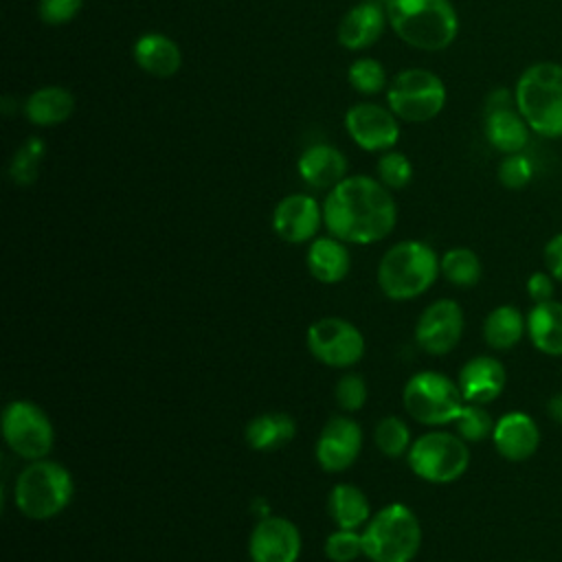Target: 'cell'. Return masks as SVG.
<instances>
[{
  "label": "cell",
  "mask_w": 562,
  "mask_h": 562,
  "mask_svg": "<svg viewBox=\"0 0 562 562\" xmlns=\"http://www.w3.org/2000/svg\"><path fill=\"white\" fill-rule=\"evenodd\" d=\"M395 220L397 209L389 187L369 176H347L323 202L327 231L345 244H375L395 228Z\"/></svg>",
  "instance_id": "6da1fadb"
},
{
  "label": "cell",
  "mask_w": 562,
  "mask_h": 562,
  "mask_svg": "<svg viewBox=\"0 0 562 562\" xmlns=\"http://www.w3.org/2000/svg\"><path fill=\"white\" fill-rule=\"evenodd\" d=\"M386 20L408 46L443 50L459 33V18L450 0H386Z\"/></svg>",
  "instance_id": "7a4b0ae2"
},
{
  "label": "cell",
  "mask_w": 562,
  "mask_h": 562,
  "mask_svg": "<svg viewBox=\"0 0 562 562\" xmlns=\"http://www.w3.org/2000/svg\"><path fill=\"white\" fill-rule=\"evenodd\" d=\"M514 99L533 134L562 136V64L536 61L527 66L514 86Z\"/></svg>",
  "instance_id": "3957f363"
},
{
  "label": "cell",
  "mask_w": 562,
  "mask_h": 562,
  "mask_svg": "<svg viewBox=\"0 0 562 562\" xmlns=\"http://www.w3.org/2000/svg\"><path fill=\"white\" fill-rule=\"evenodd\" d=\"M437 252L417 239L397 241L378 263V285L391 301H411L424 294L439 277Z\"/></svg>",
  "instance_id": "277c9868"
},
{
  "label": "cell",
  "mask_w": 562,
  "mask_h": 562,
  "mask_svg": "<svg viewBox=\"0 0 562 562\" xmlns=\"http://www.w3.org/2000/svg\"><path fill=\"white\" fill-rule=\"evenodd\" d=\"M72 474L59 461L50 459L29 461L13 485V503L31 520H48L61 514L72 501Z\"/></svg>",
  "instance_id": "5b68a950"
},
{
  "label": "cell",
  "mask_w": 562,
  "mask_h": 562,
  "mask_svg": "<svg viewBox=\"0 0 562 562\" xmlns=\"http://www.w3.org/2000/svg\"><path fill=\"white\" fill-rule=\"evenodd\" d=\"M362 549L371 562H413L422 549V522L408 505L391 503L364 525Z\"/></svg>",
  "instance_id": "8992f818"
},
{
  "label": "cell",
  "mask_w": 562,
  "mask_h": 562,
  "mask_svg": "<svg viewBox=\"0 0 562 562\" xmlns=\"http://www.w3.org/2000/svg\"><path fill=\"white\" fill-rule=\"evenodd\" d=\"M402 404L424 426H448L454 424L465 400L459 384L446 373L419 371L404 384Z\"/></svg>",
  "instance_id": "52a82bcc"
},
{
  "label": "cell",
  "mask_w": 562,
  "mask_h": 562,
  "mask_svg": "<svg viewBox=\"0 0 562 562\" xmlns=\"http://www.w3.org/2000/svg\"><path fill=\"white\" fill-rule=\"evenodd\" d=\"M406 461L422 481L439 485L454 483L470 465V448L457 432L430 430L411 443Z\"/></svg>",
  "instance_id": "ba28073f"
},
{
  "label": "cell",
  "mask_w": 562,
  "mask_h": 562,
  "mask_svg": "<svg viewBox=\"0 0 562 562\" xmlns=\"http://www.w3.org/2000/svg\"><path fill=\"white\" fill-rule=\"evenodd\" d=\"M389 110L406 123H426L446 105L443 81L424 68H408L393 77L386 90Z\"/></svg>",
  "instance_id": "9c48e42d"
},
{
  "label": "cell",
  "mask_w": 562,
  "mask_h": 562,
  "mask_svg": "<svg viewBox=\"0 0 562 562\" xmlns=\"http://www.w3.org/2000/svg\"><path fill=\"white\" fill-rule=\"evenodd\" d=\"M2 437L13 454L37 461L46 459L55 443L50 417L29 400H13L2 411Z\"/></svg>",
  "instance_id": "30bf717a"
},
{
  "label": "cell",
  "mask_w": 562,
  "mask_h": 562,
  "mask_svg": "<svg viewBox=\"0 0 562 562\" xmlns=\"http://www.w3.org/2000/svg\"><path fill=\"white\" fill-rule=\"evenodd\" d=\"M305 342L310 353L331 369H349L364 356V336L347 318L325 316L307 327Z\"/></svg>",
  "instance_id": "8fae6325"
},
{
  "label": "cell",
  "mask_w": 562,
  "mask_h": 562,
  "mask_svg": "<svg viewBox=\"0 0 562 562\" xmlns=\"http://www.w3.org/2000/svg\"><path fill=\"white\" fill-rule=\"evenodd\" d=\"M485 138L501 154H518L529 143V125L518 112L514 92L496 88L485 101Z\"/></svg>",
  "instance_id": "7c38bea8"
},
{
  "label": "cell",
  "mask_w": 562,
  "mask_h": 562,
  "mask_svg": "<svg viewBox=\"0 0 562 562\" xmlns=\"http://www.w3.org/2000/svg\"><path fill=\"white\" fill-rule=\"evenodd\" d=\"M465 318L454 299H437L417 318L415 342L430 356L450 353L463 336Z\"/></svg>",
  "instance_id": "4fadbf2b"
},
{
  "label": "cell",
  "mask_w": 562,
  "mask_h": 562,
  "mask_svg": "<svg viewBox=\"0 0 562 562\" xmlns=\"http://www.w3.org/2000/svg\"><path fill=\"white\" fill-rule=\"evenodd\" d=\"M301 531L283 516H261L248 538L250 562H296L301 555Z\"/></svg>",
  "instance_id": "5bb4252c"
},
{
  "label": "cell",
  "mask_w": 562,
  "mask_h": 562,
  "mask_svg": "<svg viewBox=\"0 0 562 562\" xmlns=\"http://www.w3.org/2000/svg\"><path fill=\"white\" fill-rule=\"evenodd\" d=\"M362 450V428L349 415H334L321 428L316 439V461L325 472H345Z\"/></svg>",
  "instance_id": "9a60e30c"
},
{
  "label": "cell",
  "mask_w": 562,
  "mask_h": 562,
  "mask_svg": "<svg viewBox=\"0 0 562 562\" xmlns=\"http://www.w3.org/2000/svg\"><path fill=\"white\" fill-rule=\"evenodd\" d=\"M353 143L367 151H389L400 138L397 116L378 103H356L345 114Z\"/></svg>",
  "instance_id": "2e32d148"
},
{
  "label": "cell",
  "mask_w": 562,
  "mask_h": 562,
  "mask_svg": "<svg viewBox=\"0 0 562 562\" xmlns=\"http://www.w3.org/2000/svg\"><path fill=\"white\" fill-rule=\"evenodd\" d=\"M323 209L312 195L290 193L272 211V228L288 244L312 241L321 228Z\"/></svg>",
  "instance_id": "e0dca14e"
},
{
  "label": "cell",
  "mask_w": 562,
  "mask_h": 562,
  "mask_svg": "<svg viewBox=\"0 0 562 562\" xmlns=\"http://www.w3.org/2000/svg\"><path fill=\"white\" fill-rule=\"evenodd\" d=\"M492 443L503 459L514 463L527 461L540 446V428L529 413L509 411L496 419Z\"/></svg>",
  "instance_id": "ac0fdd59"
},
{
  "label": "cell",
  "mask_w": 562,
  "mask_h": 562,
  "mask_svg": "<svg viewBox=\"0 0 562 562\" xmlns=\"http://www.w3.org/2000/svg\"><path fill=\"white\" fill-rule=\"evenodd\" d=\"M457 384L465 402L485 406L503 393L507 384V371L494 356H474L461 367Z\"/></svg>",
  "instance_id": "d6986e66"
},
{
  "label": "cell",
  "mask_w": 562,
  "mask_h": 562,
  "mask_svg": "<svg viewBox=\"0 0 562 562\" xmlns=\"http://www.w3.org/2000/svg\"><path fill=\"white\" fill-rule=\"evenodd\" d=\"M386 13L375 0H367L349 9L338 24V42L349 50H362L375 44L384 31Z\"/></svg>",
  "instance_id": "ffe728a7"
},
{
  "label": "cell",
  "mask_w": 562,
  "mask_h": 562,
  "mask_svg": "<svg viewBox=\"0 0 562 562\" xmlns=\"http://www.w3.org/2000/svg\"><path fill=\"white\" fill-rule=\"evenodd\" d=\"M299 176L312 189H334L347 178V158L331 145H312L299 158Z\"/></svg>",
  "instance_id": "44dd1931"
},
{
  "label": "cell",
  "mask_w": 562,
  "mask_h": 562,
  "mask_svg": "<svg viewBox=\"0 0 562 562\" xmlns=\"http://www.w3.org/2000/svg\"><path fill=\"white\" fill-rule=\"evenodd\" d=\"M305 263L316 281L331 285L349 274L351 255L338 237H316L310 241Z\"/></svg>",
  "instance_id": "7402d4cb"
},
{
  "label": "cell",
  "mask_w": 562,
  "mask_h": 562,
  "mask_svg": "<svg viewBox=\"0 0 562 562\" xmlns=\"http://www.w3.org/2000/svg\"><path fill=\"white\" fill-rule=\"evenodd\" d=\"M527 336L544 356H562V301L533 303L527 312Z\"/></svg>",
  "instance_id": "603a6c76"
},
{
  "label": "cell",
  "mask_w": 562,
  "mask_h": 562,
  "mask_svg": "<svg viewBox=\"0 0 562 562\" xmlns=\"http://www.w3.org/2000/svg\"><path fill=\"white\" fill-rule=\"evenodd\" d=\"M134 59L151 77H171L182 64L178 44L162 33H145L138 37L134 44Z\"/></svg>",
  "instance_id": "cb8c5ba5"
},
{
  "label": "cell",
  "mask_w": 562,
  "mask_h": 562,
  "mask_svg": "<svg viewBox=\"0 0 562 562\" xmlns=\"http://www.w3.org/2000/svg\"><path fill=\"white\" fill-rule=\"evenodd\" d=\"M527 334V316L512 303L496 305L483 321V338L494 351L514 349Z\"/></svg>",
  "instance_id": "d4e9b609"
},
{
  "label": "cell",
  "mask_w": 562,
  "mask_h": 562,
  "mask_svg": "<svg viewBox=\"0 0 562 562\" xmlns=\"http://www.w3.org/2000/svg\"><path fill=\"white\" fill-rule=\"evenodd\" d=\"M296 435V424L288 413H261L252 417L246 428L244 437L252 450L272 452L288 446Z\"/></svg>",
  "instance_id": "484cf974"
},
{
  "label": "cell",
  "mask_w": 562,
  "mask_h": 562,
  "mask_svg": "<svg viewBox=\"0 0 562 562\" xmlns=\"http://www.w3.org/2000/svg\"><path fill=\"white\" fill-rule=\"evenodd\" d=\"M327 509L338 529H358L364 527L371 518L367 494L351 483H338L331 487L327 496Z\"/></svg>",
  "instance_id": "4316f807"
},
{
  "label": "cell",
  "mask_w": 562,
  "mask_h": 562,
  "mask_svg": "<svg viewBox=\"0 0 562 562\" xmlns=\"http://www.w3.org/2000/svg\"><path fill=\"white\" fill-rule=\"evenodd\" d=\"M75 110V97L61 86H44L35 90L26 103V119L40 127L64 123Z\"/></svg>",
  "instance_id": "83f0119b"
},
{
  "label": "cell",
  "mask_w": 562,
  "mask_h": 562,
  "mask_svg": "<svg viewBox=\"0 0 562 562\" xmlns=\"http://www.w3.org/2000/svg\"><path fill=\"white\" fill-rule=\"evenodd\" d=\"M439 268H441V274L452 285H459V288L476 285L481 281V274H483V266H481L479 255L472 248H465V246H457V248L446 250L439 259Z\"/></svg>",
  "instance_id": "f1b7e54d"
},
{
  "label": "cell",
  "mask_w": 562,
  "mask_h": 562,
  "mask_svg": "<svg viewBox=\"0 0 562 562\" xmlns=\"http://www.w3.org/2000/svg\"><path fill=\"white\" fill-rule=\"evenodd\" d=\"M44 154H46V145L40 136H29L20 147L18 151L13 154L11 162H9V178L20 184V187H26V184H33L37 180V173H40V165L44 160Z\"/></svg>",
  "instance_id": "f546056e"
},
{
  "label": "cell",
  "mask_w": 562,
  "mask_h": 562,
  "mask_svg": "<svg viewBox=\"0 0 562 562\" xmlns=\"http://www.w3.org/2000/svg\"><path fill=\"white\" fill-rule=\"evenodd\" d=\"M373 441L384 457L397 459V457H404L411 448V430L402 417L386 415L378 422L373 430Z\"/></svg>",
  "instance_id": "4dcf8cb0"
},
{
  "label": "cell",
  "mask_w": 562,
  "mask_h": 562,
  "mask_svg": "<svg viewBox=\"0 0 562 562\" xmlns=\"http://www.w3.org/2000/svg\"><path fill=\"white\" fill-rule=\"evenodd\" d=\"M494 419L492 415L487 413V408L483 404H472V402H465L461 413L457 415L454 419V428H457V435L465 441H485V439H492V432H494Z\"/></svg>",
  "instance_id": "1f68e13d"
},
{
  "label": "cell",
  "mask_w": 562,
  "mask_h": 562,
  "mask_svg": "<svg viewBox=\"0 0 562 562\" xmlns=\"http://www.w3.org/2000/svg\"><path fill=\"white\" fill-rule=\"evenodd\" d=\"M349 81L362 94H378L386 86V72L378 59L360 57L349 66Z\"/></svg>",
  "instance_id": "d6a6232c"
},
{
  "label": "cell",
  "mask_w": 562,
  "mask_h": 562,
  "mask_svg": "<svg viewBox=\"0 0 562 562\" xmlns=\"http://www.w3.org/2000/svg\"><path fill=\"white\" fill-rule=\"evenodd\" d=\"M325 555L331 562H353L364 555L362 533L356 529H336L325 540Z\"/></svg>",
  "instance_id": "836d02e7"
},
{
  "label": "cell",
  "mask_w": 562,
  "mask_h": 562,
  "mask_svg": "<svg viewBox=\"0 0 562 562\" xmlns=\"http://www.w3.org/2000/svg\"><path fill=\"white\" fill-rule=\"evenodd\" d=\"M380 182L389 189H404L413 180V165L400 151H384L378 160Z\"/></svg>",
  "instance_id": "e575fe53"
},
{
  "label": "cell",
  "mask_w": 562,
  "mask_h": 562,
  "mask_svg": "<svg viewBox=\"0 0 562 562\" xmlns=\"http://www.w3.org/2000/svg\"><path fill=\"white\" fill-rule=\"evenodd\" d=\"M367 382L360 373H345L334 386V400L340 411L356 413L367 404Z\"/></svg>",
  "instance_id": "d590c367"
},
{
  "label": "cell",
  "mask_w": 562,
  "mask_h": 562,
  "mask_svg": "<svg viewBox=\"0 0 562 562\" xmlns=\"http://www.w3.org/2000/svg\"><path fill=\"white\" fill-rule=\"evenodd\" d=\"M533 178V162L522 151L518 154H505V158L498 165V182L505 189H522Z\"/></svg>",
  "instance_id": "8d00e7d4"
},
{
  "label": "cell",
  "mask_w": 562,
  "mask_h": 562,
  "mask_svg": "<svg viewBox=\"0 0 562 562\" xmlns=\"http://www.w3.org/2000/svg\"><path fill=\"white\" fill-rule=\"evenodd\" d=\"M83 7V0H40V18L46 24L59 26L70 22Z\"/></svg>",
  "instance_id": "74e56055"
},
{
  "label": "cell",
  "mask_w": 562,
  "mask_h": 562,
  "mask_svg": "<svg viewBox=\"0 0 562 562\" xmlns=\"http://www.w3.org/2000/svg\"><path fill=\"white\" fill-rule=\"evenodd\" d=\"M555 279L547 272V270H538V272H531L527 277V283H525V290H527V296L531 303H544V301H551L555 299Z\"/></svg>",
  "instance_id": "f35d334b"
},
{
  "label": "cell",
  "mask_w": 562,
  "mask_h": 562,
  "mask_svg": "<svg viewBox=\"0 0 562 562\" xmlns=\"http://www.w3.org/2000/svg\"><path fill=\"white\" fill-rule=\"evenodd\" d=\"M542 257H544V268H547V272H549L558 283H562V233H555V235L544 244Z\"/></svg>",
  "instance_id": "ab89813d"
},
{
  "label": "cell",
  "mask_w": 562,
  "mask_h": 562,
  "mask_svg": "<svg viewBox=\"0 0 562 562\" xmlns=\"http://www.w3.org/2000/svg\"><path fill=\"white\" fill-rule=\"evenodd\" d=\"M544 411H547L549 419L562 424V391H560V393H553V395L547 400Z\"/></svg>",
  "instance_id": "60d3db41"
},
{
  "label": "cell",
  "mask_w": 562,
  "mask_h": 562,
  "mask_svg": "<svg viewBox=\"0 0 562 562\" xmlns=\"http://www.w3.org/2000/svg\"><path fill=\"white\" fill-rule=\"evenodd\" d=\"M527 562H538V560H527Z\"/></svg>",
  "instance_id": "b9f144b4"
},
{
  "label": "cell",
  "mask_w": 562,
  "mask_h": 562,
  "mask_svg": "<svg viewBox=\"0 0 562 562\" xmlns=\"http://www.w3.org/2000/svg\"><path fill=\"white\" fill-rule=\"evenodd\" d=\"M375 2H378V0H375Z\"/></svg>",
  "instance_id": "7bdbcfd3"
}]
</instances>
